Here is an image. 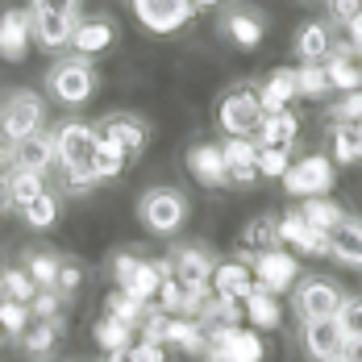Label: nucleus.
<instances>
[{
    "mask_svg": "<svg viewBox=\"0 0 362 362\" xmlns=\"http://www.w3.org/2000/svg\"><path fill=\"white\" fill-rule=\"evenodd\" d=\"M279 246V233H275V217H254L246 229H242V238H238V250H242V262H250L254 254L262 250H275Z\"/></svg>",
    "mask_w": 362,
    "mask_h": 362,
    "instance_id": "nucleus-34",
    "label": "nucleus"
},
{
    "mask_svg": "<svg viewBox=\"0 0 362 362\" xmlns=\"http://www.w3.org/2000/svg\"><path fill=\"white\" fill-rule=\"evenodd\" d=\"M46 125V100L34 88H13L0 96V142L13 146Z\"/></svg>",
    "mask_w": 362,
    "mask_h": 362,
    "instance_id": "nucleus-4",
    "label": "nucleus"
},
{
    "mask_svg": "<svg viewBox=\"0 0 362 362\" xmlns=\"http://www.w3.org/2000/svg\"><path fill=\"white\" fill-rule=\"evenodd\" d=\"M34 291H37V284L30 279V271H21V267L0 271V300H21V304H30Z\"/></svg>",
    "mask_w": 362,
    "mask_h": 362,
    "instance_id": "nucleus-41",
    "label": "nucleus"
},
{
    "mask_svg": "<svg viewBox=\"0 0 362 362\" xmlns=\"http://www.w3.org/2000/svg\"><path fill=\"white\" fill-rule=\"evenodd\" d=\"M329 121H333V125H358L362 121V88L337 92V100L329 105Z\"/></svg>",
    "mask_w": 362,
    "mask_h": 362,
    "instance_id": "nucleus-45",
    "label": "nucleus"
},
{
    "mask_svg": "<svg viewBox=\"0 0 362 362\" xmlns=\"http://www.w3.org/2000/svg\"><path fill=\"white\" fill-rule=\"evenodd\" d=\"M291 146H258V180H284Z\"/></svg>",
    "mask_w": 362,
    "mask_h": 362,
    "instance_id": "nucleus-44",
    "label": "nucleus"
},
{
    "mask_svg": "<svg viewBox=\"0 0 362 362\" xmlns=\"http://www.w3.org/2000/svg\"><path fill=\"white\" fill-rule=\"evenodd\" d=\"M341 300H346V291L337 288L333 279H325V275H308V279H296V291H291V308H296L300 325L337 317Z\"/></svg>",
    "mask_w": 362,
    "mask_h": 362,
    "instance_id": "nucleus-7",
    "label": "nucleus"
},
{
    "mask_svg": "<svg viewBox=\"0 0 362 362\" xmlns=\"http://www.w3.org/2000/svg\"><path fill=\"white\" fill-rule=\"evenodd\" d=\"M96 138H109L129 158H138L146 150V142H150V125H146L142 117H134V112H109V117L96 121Z\"/></svg>",
    "mask_w": 362,
    "mask_h": 362,
    "instance_id": "nucleus-14",
    "label": "nucleus"
},
{
    "mask_svg": "<svg viewBox=\"0 0 362 362\" xmlns=\"http://www.w3.org/2000/svg\"><path fill=\"white\" fill-rule=\"evenodd\" d=\"M79 288H83V271H79V262L63 258V262H59V275H54V291H59L63 300H71Z\"/></svg>",
    "mask_w": 362,
    "mask_h": 362,
    "instance_id": "nucleus-48",
    "label": "nucleus"
},
{
    "mask_svg": "<svg viewBox=\"0 0 362 362\" xmlns=\"http://www.w3.org/2000/svg\"><path fill=\"white\" fill-rule=\"evenodd\" d=\"M204 333H209V350H204L209 362H262V354H267V346L254 329L204 325Z\"/></svg>",
    "mask_w": 362,
    "mask_h": 362,
    "instance_id": "nucleus-8",
    "label": "nucleus"
},
{
    "mask_svg": "<svg viewBox=\"0 0 362 362\" xmlns=\"http://www.w3.org/2000/svg\"><path fill=\"white\" fill-rule=\"evenodd\" d=\"M8 213V196H4V180H0V217Z\"/></svg>",
    "mask_w": 362,
    "mask_h": 362,
    "instance_id": "nucleus-54",
    "label": "nucleus"
},
{
    "mask_svg": "<svg viewBox=\"0 0 362 362\" xmlns=\"http://www.w3.org/2000/svg\"><path fill=\"white\" fill-rule=\"evenodd\" d=\"M63 296L59 291H50V288H37L34 291V300H30V317L34 321H63Z\"/></svg>",
    "mask_w": 362,
    "mask_h": 362,
    "instance_id": "nucleus-46",
    "label": "nucleus"
},
{
    "mask_svg": "<svg viewBox=\"0 0 362 362\" xmlns=\"http://www.w3.org/2000/svg\"><path fill=\"white\" fill-rule=\"evenodd\" d=\"M134 333H138V329H129L125 321H117V317H109V313H100V321L92 325V341H96L105 354H112V350H125V346L134 341Z\"/></svg>",
    "mask_w": 362,
    "mask_h": 362,
    "instance_id": "nucleus-37",
    "label": "nucleus"
},
{
    "mask_svg": "<svg viewBox=\"0 0 362 362\" xmlns=\"http://www.w3.org/2000/svg\"><path fill=\"white\" fill-rule=\"evenodd\" d=\"M4 163H8V146L0 142V167H4Z\"/></svg>",
    "mask_w": 362,
    "mask_h": 362,
    "instance_id": "nucleus-56",
    "label": "nucleus"
},
{
    "mask_svg": "<svg viewBox=\"0 0 362 362\" xmlns=\"http://www.w3.org/2000/svg\"><path fill=\"white\" fill-rule=\"evenodd\" d=\"M109 267H112V284L121 291H129L134 300H142V304H154V291L163 284V275H171L167 258H142L134 250H117Z\"/></svg>",
    "mask_w": 362,
    "mask_h": 362,
    "instance_id": "nucleus-5",
    "label": "nucleus"
},
{
    "mask_svg": "<svg viewBox=\"0 0 362 362\" xmlns=\"http://www.w3.org/2000/svg\"><path fill=\"white\" fill-rule=\"evenodd\" d=\"M54 163L63 167V183L71 187L75 196H88L96 187V171H92V158H96V125L88 121H63L54 134Z\"/></svg>",
    "mask_w": 362,
    "mask_h": 362,
    "instance_id": "nucleus-1",
    "label": "nucleus"
},
{
    "mask_svg": "<svg viewBox=\"0 0 362 362\" xmlns=\"http://www.w3.org/2000/svg\"><path fill=\"white\" fill-rule=\"evenodd\" d=\"M321 362H346V358H341V354H329V358H321Z\"/></svg>",
    "mask_w": 362,
    "mask_h": 362,
    "instance_id": "nucleus-57",
    "label": "nucleus"
},
{
    "mask_svg": "<svg viewBox=\"0 0 362 362\" xmlns=\"http://www.w3.org/2000/svg\"><path fill=\"white\" fill-rule=\"evenodd\" d=\"M300 346H304V354L313 362H321V358H329V354H341L346 333L337 325V317H329V321H308V325L300 329Z\"/></svg>",
    "mask_w": 362,
    "mask_h": 362,
    "instance_id": "nucleus-23",
    "label": "nucleus"
},
{
    "mask_svg": "<svg viewBox=\"0 0 362 362\" xmlns=\"http://www.w3.org/2000/svg\"><path fill=\"white\" fill-rule=\"evenodd\" d=\"M163 346H175L183 354H204L209 350V333L196 317H167L163 325Z\"/></svg>",
    "mask_w": 362,
    "mask_h": 362,
    "instance_id": "nucleus-28",
    "label": "nucleus"
},
{
    "mask_svg": "<svg viewBox=\"0 0 362 362\" xmlns=\"http://www.w3.org/2000/svg\"><path fill=\"white\" fill-rule=\"evenodd\" d=\"M250 271H254V288L271 291V296H284L288 288H296V279H300V258L284 246H275V250H262L250 258Z\"/></svg>",
    "mask_w": 362,
    "mask_h": 362,
    "instance_id": "nucleus-11",
    "label": "nucleus"
},
{
    "mask_svg": "<svg viewBox=\"0 0 362 362\" xmlns=\"http://www.w3.org/2000/svg\"><path fill=\"white\" fill-rule=\"evenodd\" d=\"M329 158L333 167H350L362 158V121L358 125H333L329 129Z\"/></svg>",
    "mask_w": 362,
    "mask_h": 362,
    "instance_id": "nucleus-32",
    "label": "nucleus"
},
{
    "mask_svg": "<svg viewBox=\"0 0 362 362\" xmlns=\"http://www.w3.org/2000/svg\"><path fill=\"white\" fill-rule=\"evenodd\" d=\"M291 100H300L296 96V67H279V71H271L258 83V105H262V112L291 109Z\"/></svg>",
    "mask_w": 362,
    "mask_h": 362,
    "instance_id": "nucleus-29",
    "label": "nucleus"
},
{
    "mask_svg": "<svg viewBox=\"0 0 362 362\" xmlns=\"http://www.w3.org/2000/svg\"><path fill=\"white\" fill-rule=\"evenodd\" d=\"M129 163H134V158H129V154H125L117 142H109V138H96V158H92V171H96V180H100V183L121 180Z\"/></svg>",
    "mask_w": 362,
    "mask_h": 362,
    "instance_id": "nucleus-35",
    "label": "nucleus"
},
{
    "mask_svg": "<svg viewBox=\"0 0 362 362\" xmlns=\"http://www.w3.org/2000/svg\"><path fill=\"white\" fill-rule=\"evenodd\" d=\"M242 317L250 321V329H262V333H271V329H279L284 321V308H279V296H271V291L254 288L246 300H242Z\"/></svg>",
    "mask_w": 362,
    "mask_h": 362,
    "instance_id": "nucleus-30",
    "label": "nucleus"
},
{
    "mask_svg": "<svg viewBox=\"0 0 362 362\" xmlns=\"http://www.w3.org/2000/svg\"><path fill=\"white\" fill-rule=\"evenodd\" d=\"M333 180H337V167H333L329 154H304V158L288 163V171H284V187H288V196H296V200L329 196L333 192Z\"/></svg>",
    "mask_w": 362,
    "mask_h": 362,
    "instance_id": "nucleus-9",
    "label": "nucleus"
},
{
    "mask_svg": "<svg viewBox=\"0 0 362 362\" xmlns=\"http://www.w3.org/2000/svg\"><path fill=\"white\" fill-rule=\"evenodd\" d=\"M296 138H300V117L291 109L262 112V121L254 129V146H296Z\"/></svg>",
    "mask_w": 362,
    "mask_h": 362,
    "instance_id": "nucleus-26",
    "label": "nucleus"
},
{
    "mask_svg": "<svg viewBox=\"0 0 362 362\" xmlns=\"http://www.w3.org/2000/svg\"><path fill=\"white\" fill-rule=\"evenodd\" d=\"M129 13L146 34L171 37L196 17V4L192 0H129Z\"/></svg>",
    "mask_w": 362,
    "mask_h": 362,
    "instance_id": "nucleus-10",
    "label": "nucleus"
},
{
    "mask_svg": "<svg viewBox=\"0 0 362 362\" xmlns=\"http://www.w3.org/2000/svg\"><path fill=\"white\" fill-rule=\"evenodd\" d=\"M321 67H325L329 92H354V88H362V71L354 67V59L346 54V46H333V54Z\"/></svg>",
    "mask_w": 362,
    "mask_h": 362,
    "instance_id": "nucleus-33",
    "label": "nucleus"
},
{
    "mask_svg": "<svg viewBox=\"0 0 362 362\" xmlns=\"http://www.w3.org/2000/svg\"><path fill=\"white\" fill-rule=\"evenodd\" d=\"M105 313H109V317H117V321H125L129 329H138V325H142V317L150 313V304H142V300H134L129 291L112 288L109 296H105Z\"/></svg>",
    "mask_w": 362,
    "mask_h": 362,
    "instance_id": "nucleus-38",
    "label": "nucleus"
},
{
    "mask_svg": "<svg viewBox=\"0 0 362 362\" xmlns=\"http://www.w3.org/2000/svg\"><path fill=\"white\" fill-rule=\"evenodd\" d=\"M337 325L346 333V341H350V337H362V296H346V300H341Z\"/></svg>",
    "mask_w": 362,
    "mask_h": 362,
    "instance_id": "nucleus-47",
    "label": "nucleus"
},
{
    "mask_svg": "<svg viewBox=\"0 0 362 362\" xmlns=\"http://www.w3.org/2000/svg\"><path fill=\"white\" fill-rule=\"evenodd\" d=\"M30 30H34V46L50 50V54L71 50L75 21H71V17H63V13H42V8H30Z\"/></svg>",
    "mask_w": 362,
    "mask_h": 362,
    "instance_id": "nucleus-20",
    "label": "nucleus"
},
{
    "mask_svg": "<svg viewBox=\"0 0 362 362\" xmlns=\"http://www.w3.org/2000/svg\"><path fill=\"white\" fill-rule=\"evenodd\" d=\"M34 317H30V304H21V300H0V337H21L25 325H30Z\"/></svg>",
    "mask_w": 362,
    "mask_h": 362,
    "instance_id": "nucleus-42",
    "label": "nucleus"
},
{
    "mask_svg": "<svg viewBox=\"0 0 362 362\" xmlns=\"http://www.w3.org/2000/svg\"><path fill=\"white\" fill-rule=\"evenodd\" d=\"M333 54V30L329 21H304L296 30V59L300 63H325Z\"/></svg>",
    "mask_w": 362,
    "mask_h": 362,
    "instance_id": "nucleus-27",
    "label": "nucleus"
},
{
    "mask_svg": "<svg viewBox=\"0 0 362 362\" xmlns=\"http://www.w3.org/2000/svg\"><path fill=\"white\" fill-rule=\"evenodd\" d=\"M221 154H225V171H229L233 187H250L258 180V146H254V138H225Z\"/></svg>",
    "mask_w": 362,
    "mask_h": 362,
    "instance_id": "nucleus-21",
    "label": "nucleus"
},
{
    "mask_svg": "<svg viewBox=\"0 0 362 362\" xmlns=\"http://www.w3.org/2000/svg\"><path fill=\"white\" fill-rule=\"evenodd\" d=\"M196 8H209V4H225V0H192Z\"/></svg>",
    "mask_w": 362,
    "mask_h": 362,
    "instance_id": "nucleus-55",
    "label": "nucleus"
},
{
    "mask_svg": "<svg viewBox=\"0 0 362 362\" xmlns=\"http://www.w3.org/2000/svg\"><path fill=\"white\" fill-rule=\"evenodd\" d=\"M17 217L25 221L30 229H42V233H46V229H54V225H59V217H63V200H59L50 187H42L34 200L17 213Z\"/></svg>",
    "mask_w": 362,
    "mask_h": 362,
    "instance_id": "nucleus-31",
    "label": "nucleus"
},
{
    "mask_svg": "<svg viewBox=\"0 0 362 362\" xmlns=\"http://www.w3.org/2000/svg\"><path fill=\"white\" fill-rule=\"evenodd\" d=\"M8 163H13V171H34V175H46L50 167H54V138L50 134H30V138H21V142L8 146Z\"/></svg>",
    "mask_w": 362,
    "mask_h": 362,
    "instance_id": "nucleus-18",
    "label": "nucleus"
},
{
    "mask_svg": "<svg viewBox=\"0 0 362 362\" xmlns=\"http://www.w3.org/2000/svg\"><path fill=\"white\" fill-rule=\"evenodd\" d=\"M30 8H42V13H63V17L79 21V13H83V0H30Z\"/></svg>",
    "mask_w": 362,
    "mask_h": 362,
    "instance_id": "nucleus-49",
    "label": "nucleus"
},
{
    "mask_svg": "<svg viewBox=\"0 0 362 362\" xmlns=\"http://www.w3.org/2000/svg\"><path fill=\"white\" fill-rule=\"evenodd\" d=\"M30 50H34L30 8H4L0 13V59L4 63H25Z\"/></svg>",
    "mask_w": 362,
    "mask_h": 362,
    "instance_id": "nucleus-16",
    "label": "nucleus"
},
{
    "mask_svg": "<svg viewBox=\"0 0 362 362\" xmlns=\"http://www.w3.org/2000/svg\"><path fill=\"white\" fill-rule=\"evenodd\" d=\"M221 34L229 37L238 50H258L262 37H267V21L258 8H246V4H233L221 13Z\"/></svg>",
    "mask_w": 362,
    "mask_h": 362,
    "instance_id": "nucleus-15",
    "label": "nucleus"
},
{
    "mask_svg": "<svg viewBox=\"0 0 362 362\" xmlns=\"http://www.w3.org/2000/svg\"><path fill=\"white\" fill-rule=\"evenodd\" d=\"M42 187H46V175H34V171H8V180H4L8 209H13V213H21L37 192H42Z\"/></svg>",
    "mask_w": 362,
    "mask_h": 362,
    "instance_id": "nucleus-36",
    "label": "nucleus"
},
{
    "mask_svg": "<svg viewBox=\"0 0 362 362\" xmlns=\"http://www.w3.org/2000/svg\"><path fill=\"white\" fill-rule=\"evenodd\" d=\"M129 358L134 362H167V346H163V341H134V346H129Z\"/></svg>",
    "mask_w": 362,
    "mask_h": 362,
    "instance_id": "nucleus-50",
    "label": "nucleus"
},
{
    "mask_svg": "<svg viewBox=\"0 0 362 362\" xmlns=\"http://www.w3.org/2000/svg\"><path fill=\"white\" fill-rule=\"evenodd\" d=\"M341 30H346V42L362 46V8L354 13V17H350V21H346V25H341Z\"/></svg>",
    "mask_w": 362,
    "mask_h": 362,
    "instance_id": "nucleus-52",
    "label": "nucleus"
},
{
    "mask_svg": "<svg viewBox=\"0 0 362 362\" xmlns=\"http://www.w3.org/2000/svg\"><path fill=\"white\" fill-rule=\"evenodd\" d=\"M258 121H262V105L254 83H233L217 100V125L225 138H254Z\"/></svg>",
    "mask_w": 362,
    "mask_h": 362,
    "instance_id": "nucleus-6",
    "label": "nucleus"
},
{
    "mask_svg": "<svg viewBox=\"0 0 362 362\" xmlns=\"http://www.w3.org/2000/svg\"><path fill=\"white\" fill-rule=\"evenodd\" d=\"M300 217L308 221L313 229L329 233V229H333L337 221L346 217V209H341V204H333L329 196H313V200H304V204H300Z\"/></svg>",
    "mask_w": 362,
    "mask_h": 362,
    "instance_id": "nucleus-39",
    "label": "nucleus"
},
{
    "mask_svg": "<svg viewBox=\"0 0 362 362\" xmlns=\"http://www.w3.org/2000/svg\"><path fill=\"white\" fill-rule=\"evenodd\" d=\"M341 358L346 362H362V337H350V341L341 346Z\"/></svg>",
    "mask_w": 362,
    "mask_h": 362,
    "instance_id": "nucleus-53",
    "label": "nucleus"
},
{
    "mask_svg": "<svg viewBox=\"0 0 362 362\" xmlns=\"http://www.w3.org/2000/svg\"><path fill=\"white\" fill-rule=\"evenodd\" d=\"M204 362H209V358H204Z\"/></svg>",
    "mask_w": 362,
    "mask_h": 362,
    "instance_id": "nucleus-58",
    "label": "nucleus"
},
{
    "mask_svg": "<svg viewBox=\"0 0 362 362\" xmlns=\"http://www.w3.org/2000/svg\"><path fill=\"white\" fill-rule=\"evenodd\" d=\"M187 175L200 183V187H229V171H225V154L221 142H196L187 150Z\"/></svg>",
    "mask_w": 362,
    "mask_h": 362,
    "instance_id": "nucleus-17",
    "label": "nucleus"
},
{
    "mask_svg": "<svg viewBox=\"0 0 362 362\" xmlns=\"http://www.w3.org/2000/svg\"><path fill=\"white\" fill-rule=\"evenodd\" d=\"M275 233H279V246L284 250L308 254V258H329V238L300 217V209L296 213H284V217L275 221Z\"/></svg>",
    "mask_w": 362,
    "mask_h": 362,
    "instance_id": "nucleus-12",
    "label": "nucleus"
},
{
    "mask_svg": "<svg viewBox=\"0 0 362 362\" xmlns=\"http://www.w3.org/2000/svg\"><path fill=\"white\" fill-rule=\"evenodd\" d=\"M100 88V75H96V63L83 59V54H63L54 59V67L46 71V96L63 109H83L92 105Z\"/></svg>",
    "mask_w": 362,
    "mask_h": 362,
    "instance_id": "nucleus-2",
    "label": "nucleus"
},
{
    "mask_svg": "<svg viewBox=\"0 0 362 362\" xmlns=\"http://www.w3.org/2000/svg\"><path fill=\"white\" fill-rule=\"evenodd\" d=\"M167 267H171V275H175L187 291H209V279H213L217 258L204 250V246H175L171 258H167Z\"/></svg>",
    "mask_w": 362,
    "mask_h": 362,
    "instance_id": "nucleus-13",
    "label": "nucleus"
},
{
    "mask_svg": "<svg viewBox=\"0 0 362 362\" xmlns=\"http://www.w3.org/2000/svg\"><path fill=\"white\" fill-rule=\"evenodd\" d=\"M209 291L242 304V300L254 291V271H250V262H242V258L217 262V267H213V279H209Z\"/></svg>",
    "mask_w": 362,
    "mask_h": 362,
    "instance_id": "nucleus-22",
    "label": "nucleus"
},
{
    "mask_svg": "<svg viewBox=\"0 0 362 362\" xmlns=\"http://www.w3.org/2000/svg\"><path fill=\"white\" fill-rule=\"evenodd\" d=\"M296 96L300 100H317V96H329V79L321 63H300L296 67Z\"/></svg>",
    "mask_w": 362,
    "mask_h": 362,
    "instance_id": "nucleus-40",
    "label": "nucleus"
},
{
    "mask_svg": "<svg viewBox=\"0 0 362 362\" xmlns=\"http://www.w3.org/2000/svg\"><path fill=\"white\" fill-rule=\"evenodd\" d=\"M325 238H329V258L333 262H341L350 271H362V217H350L346 213Z\"/></svg>",
    "mask_w": 362,
    "mask_h": 362,
    "instance_id": "nucleus-19",
    "label": "nucleus"
},
{
    "mask_svg": "<svg viewBox=\"0 0 362 362\" xmlns=\"http://www.w3.org/2000/svg\"><path fill=\"white\" fill-rule=\"evenodd\" d=\"M362 8V0H325V13H329V25H346L354 13Z\"/></svg>",
    "mask_w": 362,
    "mask_h": 362,
    "instance_id": "nucleus-51",
    "label": "nucleus"
},
{
    "mask_svg": "<svg viewBox=\"0 0 362 362\" xmlns=\"http://www.w3.org/2000/svg\"><path fill=\"white\" fill-rule=\"evenodd\" d=\"M187 213H192L187 196H183L180 187H171V183L146 187L142 200H138V221H142L146 233H154V238H175L187 225Z\"/></svg>",
    "mask_w": 362,
    "mask_h": 362,
    "instance_id": "nucleus-3",
    "label": "nucleus"
},
{
    "mask_svg": "<svg viewBox=\"0 0 362 362\" xmlns=\"http://www.w3.org/2000/svg\"><path fill=\"white\" fill-rule=\"evenodd\" d=\"M112 37H117V30H112L109 17H79L71 34V50L83 54V59H96V54H105L112 46Z\"/></svg>",
    "mask_w": 362,
    "mask_h": 362,
    "instance_id": "nucleus-24",
    "label": "nucleus"
},
{
    "mask_svg": "<svg viewBox=\"0 0 362 362\" xmlns=\"http://www.w3.org/2000/svg\"><path fill=\"white\" fill-rule=\"evenodd\" d=\"M63 325H67V321H30L25 333L17 337L21 354L34 358V362H46L54 350H59V341H63Z\"/></svg>",
    "mask_w": 362,
    "mask_h": 362,
    "instance_id": "nucleus-25",
    "label": "nucleus"
},
{
    "mask_svg": "<svg viewBox=\"0 0 362 362\" xmlns=\"http://www.w3.org/2000/svg\"><path fill=\"white\" fill-rule=\"evenodd\" d=\"M59 254H50V250H34V254H25V271H30V279H34L37 288H50L54 291V275H59Z\"/></svg>",
    "mask_w": 362,
    "mask_h": 362,
    "instance_id": "nucleus-43",
    "label": "nucleus"
}]
</instances>
